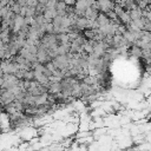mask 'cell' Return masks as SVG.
Masks as SVG:
<instances>
[{
    "label": "cell",
    "mask_w": 151,
    "mask_h": 151,
    "mask_svg": "<svg viewBox=\"0 0 151 151\" xmlns=\"http://www.w3.org/2000/svg\"><path fill=\"white\" fill-rule=\"evenodd\" d=\"M15 100V94L11 88H1V104L2 107Z\"/></svg>",
    "instance_id": "1"
},
{
    "label": "cell",
    "mask_w": 151,
    "mask_h": 151,
    "mask_svg": "<svg viewBox=\"0 0 151 151\" xmlns=\"http://www.w3.org/2000/svg\"><path fill=\"white\" fill-rule=\"evenodd\" d=\"M98 6H99V11L107 13L109 11H112L114 8L116 2L113 0H97Z\"/></svg>",
    "instance_id": "2"
},
{
    "label": "cell",
    "mask_w": 151,
    "mask_h": 151,
    "mask_svg": "<svg viewBox=\"0 0 151 151\" xmlns=\"http://www.w3.org/2000/svg\"><path fill=\"white\" fill-rule=\"evenodd\" d=\"M99 13H100V11H99V9L93 8L92 6H90V7H87V8H86L85 17H86L88 20L96 21V20H97V18H98V15H99Z\"/></svg>",
    "instance_id": "3"
},
{
    "label": "cell",
    "mask_w": 151,
    "mask_h": 151,
    "mask_svg": "<svg viewBox=\"0 0 151 151\" xmlns=\"http://www.w3.org/2000/svg\"><path fill=\"white\" fill-rule=\"evenodd\" d=\"M24 26H25V17L21 15V14H17L15 20H14V28H13V31L14 32H19Z\"/></svg>",
    "instance_id": "4"
},
{
    "label": "cell",
    "mask_w": 151,
    "mask_h": 151,
    "mask_svg": "<svg viewBox=\"0 0 151 151\" xmlns=\"http://www.w3.org/2000/svg\"><path fill=\"white\" fill-rule=\"evenodd\" d=\"M97 22L99 24V26H105V25H107V24L111 22V19L107 17L106 13L100 12L99 15H98V18H97Z\"/></svg>",
    "instance_id": "5"
},
{
    "label": "cell",
    "mask_w": 151,
    "mask_h": 151,
    "mask_svg": "<svg viewBox=\"0 0 151 151\" xmlns=\"http://www.w3.org/2000/svg\"><path fill=\"white\" fill-rule=\"evenodd\" d=\"M61 92V83L60 81H55V83H51L50 87H48V93L52 94H58Z\"/></svg>",
    "instance_id": "6"
},
{
    "label": "cell",
    "mask_w": 151,
    "mask_h": 151,
    "mask_svg": "<svg viewBox=\"0 0 151 151\" xmlns=\"http://www.w3.org/2000/svg\"><path fill=\"white\" fill-rule=\"evenodd\" d=\"M130 53L132 57H136V58H143V48L137 46V45H131L130 47Z\"/></svg>",
    "instance_id": "7"
},
{
    "label": "cell",
    "mask_w": 151,
    "mask_h": 151,
    "mask_svg": "<svg viewBox=\"0 0 151 151\" xmlns=\"http://www.w3.org/2000/svg\"><path fill=\"white\" fill-rule=\"evenodd\" d=\"M143 11H144V9H143V8H140V7H138V8H134V9H131V11H129L131 19H132V20H137V19L142 18V17H143Z\"/></svg>",
    "instance_id": "8"
},
{
    "label": "cell",
    "mask_w": 151,
    "mask_h": 151,
    "mask_svg": "<svg viewBox=\"0 0 151 151\" xmlns=\"http://www.w3.org/2000/svg\"><path fill=\"white\" fill-rule=\"evenodd\" d=\"M142 40L145 41V42H151V32L146 31V29H143L142 31Z\"/></svg>",
    "instance_id": "9"
},
{
    "label": "cell",
    "mask_w": 151,
    "mask_h": 151,
    "mask_svg": "<svg viewBox=\"0 0 151 151\" xmlns=\"http://www.w3.org/2000/svg\"><path fill=\"white\" fill-rule=\"evenodd\" d=\"M113 1H114L116 4H120V5H123V6H124L125 2H126V0H113Z\"/></svg>",
    "instance_id": "10"
}]
</instances>
